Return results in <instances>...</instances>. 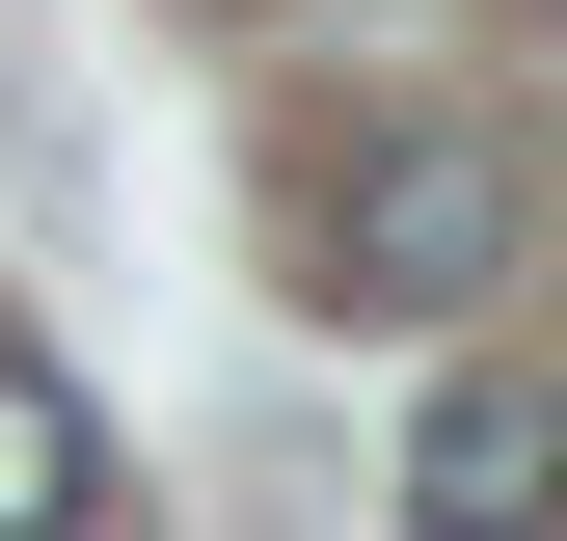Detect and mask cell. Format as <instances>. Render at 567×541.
<instances>
[{
    "label": "cell",
    "instance_id": "cell-1",
    "mask_svg": "<svg viewBox=\"0 0 567 541\" xmlns=\"http://www.w3.org/2000/svg\"><path fill=\"white\" fill-rule=\"evenodd\" d=\"M486 270H514V163L460 109H351L324 135V298L351 325H460Z\"/></svg>",
    "mask_w": 567,
    "mask_h": 541
},
{
    "label": "cell",
    "instance_id": "cell-2",
    "mask_svg": "<svg viewBox=\"0 0 567 541\" xmlns=\"http://www.w3.org/2000/svg\"><path fill=\"white\" fill-rule=\"evenodd\" d=\"M405 514H433V541H514V514H567V379L460 353L433 406H405Z\"/></svg>",
    "mask_w": 567,
    "mask_h": 541
},
{
    "label": "cell",
    "instance_id": "cell-3",
    "mask_svg": "<svg viewBox=\"0 0 567 541\" xmlns=\"http://www.w3.org/2000/svg\"><path fill=\"white\" fill-rule=\"evenodd\" d=\"M82 488H109V433H82V379H54V353H0V541H54Z\"/></svg>",
    "mask_w": 567,
    "mask_h": 541
},
{
    "label": "cell",
    "instance_id": "cell-4",
    "mask_svg": "<svg viewBox=\"0 0 567 541\" xmlns=\"http://www.w3.org/2000/svg\"><path fill=\"white\" fill-rule=\"evenodd\" d=\"M540 28H567V0H540Z\"/></svg>",
    "mask_w": 567,
    "mask_h": 541
}]
</instances>
